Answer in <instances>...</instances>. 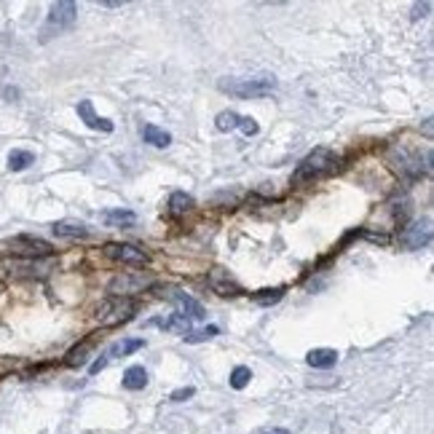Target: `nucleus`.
I'll list each match as a JSON object with an SVG mask.
<instances>
[{
  "label": "nucleus",
  "mask_w": 434,
  "mask_h": 434,
  "mask_svg": "<svg viewBox=\"0 0 434 434\" xmlns=\"http://www.w3.org/2000/svg\"><path fill=\"white\" fill-rule=\"evenodd\" d=\"M338 156L332 153L330 147H314L311 153H306L300 159V164L295 166L292 172V186H309V183H316L322 177H330L332 172L338 169Z\"/></svg>",
  "instance_id": "obj_1"
},
{
  "label": "nucleus",
  "mask_w": 434,
  "mask_h": 434,
  "mask_svg": "<svg viewBox=\"0 0 434 434\" xmlns=\"http://www.w3.org/2000/svg\"><path fill=\"white\" fill-rule=\"evenodd\" d=\"M217 89L228 94V97H236V100H260V97H269L279 89V81L273 75H255V78H223L217 83Z\"/></svg>",
  "instance_id": "obj_2"
},
{
  "label": "nucleus",
  "mask_w": 434,
  "mask_h": 434,
  "mask_svg": "<svg viewBox=\"0 0 434 434\" xmlns=\"http://www.w3.org/2000/svg\"><path fill=\"white\" fill-rule=\"evenodd\" d=\"M75 19H78V6H75L73 0H60V3H54L41 27V41L46 43V41H51V38H57V35H62L64 30H70V27L75 24Z\"/></svg>",
  "instance_id": "obj_3"
},
{
  "label": "nucleus",
  "mask_w": 434,
  "mask_h": 434,
  "mask_svg": "<svg viewBox=\"0 0 434 434\" xmlns=\"http://www.w3.org/2000/svg\"><path fill=\"white\" fill-rule=\"evenodd\" d=\"M389 164L402 174V177H421L424 172H429V164H421V153L418 150H410V147H405V145H399V147H392V153H389Z\"/></svg>",
  "instance_id": "obj_4"
},
{
  "label": "nucleus",
  "mask_w": 434,
  "mask_h": 434,
  "mask_svg": "<svg viewBox=\"0 0 434 434\" xmlns=\"http://www.w3.org/2000/svg\"><path fill=\"white\" fill-rule=\"evenodd\" d=\"M105 255L116 263H124V266H134V269H143L150 263V255L137 244H126V242H110L105 244Z\"/></svg>",
  "instance_id": "obj_5"
},
{
  "label": "nucleus",
  "mask_w": 434,
  "mask_h": 434,
  "mask_svg": "<svg viewBox=\"0 0 434 434\" xmlns=\"http://www.w3.org/2000/svg\"><path fill=\"white\" fill-rule=\"evenodd\" d=\"M134 300H129V298H110V300H105L102 306L97 309V319H100V325H107V327H113V325H121L126 319H132V314H134Z\"/></svg>",
  "instance_id": "obj_6"
},
{
  "label": "nucleus",
  "mask_w": 434,
  "mask_h": 434,
  "mask_svg": "<svg viewBox=\"0 0 434 434\" xmlns=\"http://www.w3.org/2000/svg\"><path fill=\"white\" fill-rule=\"evenodd\" d=\"M8 249L14 255H21V257H48L54 247L41 239V236H30V233H19L14 239H8Z\"/></svg>",
  "instance_id": "obj_7"
},
{
  "label": "nucleus",
  "mask_w": 434,
  "mask_h": 434,
  "mask_svg": "<svg viewBox=\"0 0 434 434\" xmlns=\"http://www.w3.org/2000/svg\"><path fill=\"white\" fill-rule=\"evenodd\" d=\"M399 244L405 249L429 247V244H432V220H429V217H421V220H413L408 228H402Z\"/></svg>",
  "instance_id": "obj_8"
},
{
  "label": "nucleus",
  "mask_w": 434,
  "mask_h": 434,
  "mask_svg": "<svg viewBox=\"0 0 434 434\" xmlns=\"http://www.w3.org/2000/svg\"><path fill=\"white\" fill-rule=\"evenodd\" d=\"M166 298L172 300V303H177V309H180V316H186L188 322H201V319H207V311L204 306L196 300V298H190L188 292L183 289H166Z\"/></svg>",
  "instance_id": "obj_9"
},
{
  "label": "nucleus",
  "mask_w": 434,
  "mask_h": 434,
  "mask_svg": "<svg viewBox=\"0 0 434 434\" xmlns=\"http://www.w3.org/2000/svg\"><path fill=\"white\" fill-rule=\"evenodd\" d=\"M150 284V279L143 276V273H121V276H116L110 284H107V292L113 295V298H126V295H132V292H140Z\"/></svg>",
  "instance_id": "obj_10"
},
{
  "label": "nucleus",
  "mask_w": 434,
  "mask_h": 434,
  "mask_svg": "<svg viewBox=\"0 0 434 434\" xmlns=\"http://www.w3.org/2000/svg\"><path fill=\"white\" fill-rule=\"evenodd\" d=\"M209 287L215 289L217 295H239L242 287L233 276H228V271L223 269H212L209 271Z\"/></svg>",
  "instance_id": "obj_11"
},
{
  "label": "nucleus",
  "mask_w": 434,
  "mask_h": 434,
  "mask_svg": "<svg viewBox=\"0 0 434 434\" xmlns=\"http://www.w3.org/2000/svg\"><path fill=\"white\" fill-rule=\"evenodd\" d=\"M78 116H81L83 124L89 126V129H97V132H113V124H110L107 118H100V116L94 113V105H91V100H83V102H78Z\"/></svg>",
  "instance_id": "obj_12"
},
{
  "label": "nucleus",
  "mask_w": 434,
  "mask_h": 434,
  "mask_svg": "<svg viewBox=\"0 0 434 434\" xmlns=\"http://www.w3.org/2000/svg\"><path fill=\"white\" fill-rule=\"evenodd\" d=\"M306 362H309L311 368H316V370H330V368H335V362H338V352L335 349H311L306 354Z\"/></svg>",
  "instance_id": "obj_13"
},
{
  "label": "nucleus",
  "mask_w": 434,
  "mask_h": 434,
  "mask_svg": "<svg viewBox=\"0 0 434 434\" xmlns=\"http://www.w3.org/2000/svg\"><path fill=\"white\" fill-rule=\"evenodd\" d=\"M51 230L60 239H89V228L83 223H75V220H60V223H54Z\"/></svg>",
  "instance_id": "obj_14"
},
{
  "label": "nucleus",
  "mask_w": 434,
  "mask_h": 434,
  "mask_svg": "<svg viewBox=\"0 0 434 434\" xmlns=\"http://www.w3.org/2000/svg\"><path fill=\"white\" fill-rule=\"evenodd\" d=\"M121 383H124V389H129V392H140V389L147 386V370H145L143 365H132L124 372V381Z\"/></svg>",
  "instance_id": "obj_15"
},
{
  "label": "nucleus",
  "mask_w": 434,
  "mask_h": 434,
  "mask_svg": "<svg viewBox=\"0 0 434 434\" xmlns=\"http://www.w3.org/2000/svg\"><path fill=\"white\" fill-rule=\"evenodd\" d=\"M102 220L110 228H129V226H134L137 215H134L132 209H107L102 215Z\"/></svg>",
  "instance_id": "obj_16"
},
{
  "label": "nucleus",
  "mask_w": 434,
  "mask_h": 434,
  "mask_svg": "<svg viewBox=\"0 0 434 434\" xmlns=\"http://www.w3.org/2000/svg\"><path fill=\"white\" fill-rule=\"evenodd\" d=\"M143 140L147 145H153V147H166V145H172V134L164 132V129H159V126L145 124L143 126Z\"/></svg>",
  "instance_id": "obj_17"
},
{
  "label": "nucleus",
  "mask_w": 434,
  "mask_h": 434,
  "mask_svg": "<svg viewBox=\"0 0 434 434\" xmlns=\"http://www.w3.org/2000/svg\"><path fill=\"white\" fill-rule=\"evenodd\" d=\"M193 207H196V201H193V196H188L186 190H177V193L169 196V212H172L174 217L186 215V212H190Z\"/></svg>",
  "instance_id": "obj_18"
},
{
  "label": "nucleus",
  "mask_w": 434,
  "mask_h": 434,
  "mask_svg": "<svg viewBox=\"0 0 434 434\" xmlns=\"http://www.w3.org/2000/svg\"><path fill=\"white\" fill-rule=\"evenodd\" d=\"M150 325H159L161 330L180 332V335H186V332L190 330V322H188L186 316H180V314H172V316H166V319H153Z\"/></svg>",
  "instance_id": "obj_19"
},
{
  "label": "nucleus",
  "mask_w": 434,
  "mask_h": 434,
  "mask_svg": "<svg viewBox=\"0 0 434 434\" xmlns=\"http://www.w3.org/2000/svg\"><path fill=\"white\" fill-rule=\"evenodd\" d=\"M143 346H145L143 338H126V341H118V343L107 352V356H129V354L140 352Z\"/></svg>",
  "instance_id": "obj_20"
},
{
  "label": "nucleus",
  "mask_w": 434,
  "mask_h": 434,
  "mask_svg": "<svg viewBox=\"0 0 434 434\" xmlns=\"http://www.w3.org/2000/svg\"><path fill=\"white\" fill-rule=\"evenodd\" d=\"M33 161H35V156L30 150H11L8 153V169L11 172H24Z\"/></svg>",
  "instance_id": "obj_21"
},
{
  "label": "nucleus",
  "mask_w": 434,
  "mask_h": 434,
  "mask_svg": "<svg viewBox=\"0 0 434 434\" xmlns=\"http://www.w3.org/2000/svg\"><path fill=\"white\" fill-rule=\"evenodd\" d=\"M284 287H273V289H257V292H252V300L255 303H260V306H271V303H279L282 298H284Z\"/></svg>",
  "instance_id": "obj_22"
},
{
  "label": "nucleus",
  "mask_w": 434,
  "mask_h": 434,
  "mask_svg": "<svg viewBox=\"0 0 434 434\" xmlns=\"http://www.w3.org/2000/svg\"><path fill=\"white\" fill-rule=\"evenodd\" d=\"M217 332H220V327L209 325V327H201V330H188L186 335H183V341H186V343H204L209 338H215Z\"/></svg>",
  "instance_id": "obj_23"
},
{
  "label": "nucleus",
  "mask_w": 434,
  "mask_h": 434,
  "mask_svg": "<svg viewBox=\"0 0 434 434\" xmlns=\"http://www.w3.org/2000/svg\"><path fill=\"white\" fill-rule=\"evenodd\" d=\"M239 121H242V116H236L233 110H226L217 116L215 126H217V132H233V129H239Z\"/></svg>",
  "instance_id": "obj_24"
},
{
  "label": "nucleus",
  "mask_w": 434,
  "mask_h": 434,
  "mask_svg": "<svg viewBox=\"0 0 434 434\" xmlns=\"http://www.w3.org/2000/svg\"><path fill=\"white\" fill-rule=\"evenodd\" d=\"M249 378H252V370L244 368V365H239V368H233V372H230V386H233L236 392H242L249 383Z\"/></svg>",
  "instance_id": "obj_25"
},
{
  "label": "nucleus",
  "mask_w": 434,
  "mask_h": 434,
  "mask_svg": "<svg viewBox=\"0 0 434 434\" xmlns=\"http://www.w3.org/2000/svg\"><path fill=\"white\" fill-rule=\"evenodd\" d=\"M86 352H89V343H81V346H75V349H70L67 352V359H64V365L67 368H78L86 362Z\"/></svg>",
  "instance_id": "obj_26"
},
{
  "label": "nucleus",
  "mask_w": 434,
  "mask_h": 434,
  "mask_svg": "<svg viewBox=\"0 0 434 434\" xmlns=\"http://www.w3.org/2000/svg\"><path fill=\"white\" fill-rule=\"evenodd\" d=\"M239 129H242L247 137H255V134L260 132V126L255 124V118H242V121H239Z\"/></svg>",
  "instance_id": "obj_27"
},
{
  "label": "nucleus",
  "mask_w": 434,
  "mask_h": 434,
  "mask_svg": "<svg viewBox=\"0 0 434 434\" xmlns=\"http://www.w3.org/2000/svg\"><path fill=\"white\" fill-rule=\"evenodd\" d=\"M193 394H196V389H193V386H186V389H177V392H172V397H169V399H172V402H186V399H190Z\"/></svg>",
  "instance_id": "obj_28"
},
{
  "label": "nucleus",
  "mask_w": 434,
  "mask_h": 434,
  "mask_svg": "<svg viewBox=\"0 0 434 434\" xmlns=\"http://www.w3.org/2000/svg\"><path fill=\"white\" fill-rule=\"evenodd\" d=\"M362 236H365V239H370V242H378V244H389V236H386V233H375V230H365Z\"/></svg>",
  "instance_id": "obj_29"
},
{
  "label": "nucleus",
  "mask_w": 434,
  "mask_h": 434,
  "mask_svg": "<svg viewBox=\"0 0 434 434\" xmlns=\"http://www.w3.org/2000/svg\"><path fill=\"white\" fill-rule=\"evenodd\" d=\"M107 359H110V356H107V354H102V359H97V362H94V365H91V375H97V372L100 370H105V365H107Z\"/></svg>",
  "instance_id": "obj_30"
},
{
  "label": "nucleus",
  "mask_w": 434,
  "mask_h": 434,
  "mask_svg": "<svg viewBox=\"0 0 434 434\" xmlns=\"http://www.w3.org/2000/svg\"><path fill=\"white\" fill-rule=\"evenodd\" d=\"M257 434H289L287 429H282V426H269V429H260Z\"/></svg>",
  "instance_id": "obj_31"
}]
</instances>
